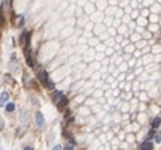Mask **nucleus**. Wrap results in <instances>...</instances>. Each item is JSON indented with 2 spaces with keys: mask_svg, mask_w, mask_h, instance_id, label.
<instances>
[{
  "mask_svg": "<svg viewBox=\"0 0 161 150\" xmlns=\"http://www.w3.org/2000/svg\"><path fill=\"white\" fill-rule=\"evenodd\" d=\"M5 108H7L8 112H12V111H14L15 105L13 103V102H10V103H8V105H7V107H5Z\"/></svg>",
  "mask_w": 161,
  "mask_h": 150,
  "instance_id": "1a4fd4ad",
  "label": "nucleus"
},
{
  "mask_svg": "<svg viewBox=\"0 0 161 150\" xmlns=\"http://www.w3.org/2000/svg\"><path fill=\"white\" fill-rule=\"evenodd\" d=\"M52 150H61V145H56V146H53Z\"/></svg>",
  "mask_w": 161,
  "mask_h": 150,
  "instance_id": "4468645a",
  "label": "nucleus"
},
{
  "mask_svg": "<svg viewBox=\"0 0 161 150\" xmlns=\"http://www.w3.org/2000/svg\"><path fill=\"white\" fill-rule=\"evenodd\" d=\"M152 149H154V145H152V143L150 140L143 141L142 145H141V150H152Z\"/></svg>",
  "mask_w": 161,
  "mask_h": 150,
  "instance_id": "7ed1b4c3",
  "label": "nucleus"
},
{
  "mask_svg": "<svg viewBox=\"0 0 161 150\" xmlns=\"http://www.w3.org/2000/svg\"><path fill=\"white\" fill-rule=\"evenodd\" d=\"M25 58H27V64L28 66H30V67H33V61H32V56H30V53H28V54H25Z\"/></svg>",
  "mask_w": 161,
  "mask_h": 150,
  "instance_id": "0eeeda50",
  "label": "nucleus"
},
{
  "mask_svg": "<svg viewBox=\"0 0 161 150\" xmlns=\"http://www.w3.org/2000/svg\"><path fill=\"white\" fill-rule=\"evenodd\" d=\"M38 78H39V81H41L43 85H47V82H48V73L44 71V70L39 71V73H38Z\"/></svg>",
  "mask_w": 161,
  "mask_h": 150,
  "instance_id": "f257e3e1",
  "label": "nucleus"
},
{
  "mask_svg": "<svg viewBox=\"0 0 161 150\" xmlns=\"http://www.w3.org/2000/svg\"><path fill=\"white\" fill-rule=\"evenodd\" d=\"M8 99H9V93L7 91H4L0 95V106H4V103L8 101Z\"/></svg>",
  "mask_w": 161,
  "mask_h": 150,
  "instance_id": "39448f33",
  "label": "nucleus"
},
{
  "mask_svg": "<svg viewBox=\"0 0 161 150\" xmlns=\"http://www.w3.org/2000/svg\"><path fill=\"white\" fill-rule=\"evenodd\" d=\"M155 141L157 144H160V134H156L155 135Z\"/></svg>",
  "mask_w": 161,
  "mask_h": 150,
  "instance_id": "9b49d317",
  "label": "nucleus"
},
{
  "mask_svg": "<svg viewBox=\"0 0 161 150\" xmlns=\"http://www.w3.org/2000/svg\"><path fill=\"white\" fill-rule=\"evenodd\" d=\"M47 86H48L50 90H55V87H56L55 82H52V81H48V82H47Z\"/></svg>",
  "mask_w": 161,
  "mask_h": 150,
  "instance_id": "9d476101",
  "label": "nucleus"
},
{
  "mask_svg": "<svg viewBox=\"0 0 161 150\" xmlns=\"http://www.w3.org/2000/svg\"><path fill=\"white\" fill-rule=\"evenodd\" d=\"M3 128H4V121H3V119L0 117V131L3 130Z\"/></svg>",
  "mask_w": 161,
  "mask_h": 150,
  "instance_id": "f8f14e48",
  "label": "nucleus"
},
{
  "mask_svg": "<svg viewBox=\"0 0 161 150\" xmlns=\"http://www.w3.org/2000/svg\"><path fill=\"white\" fill-rule=\"evenodd\" d=\"M160 126V117H156L154 119V121H152V129H156Z\"/></svg>",
  "mask_w": 161,
  "mask_h": 150,
  "instance_id": "6e6552de",
  "label": "nucleus"
},
{
  "mask_svg": "<svg viewBox=\"0 0 161 150\" xmlns=\"http://www.w3.org/2000/svg\"><path fill=\"white\" fill-rule=\"evenodd\" d=\"M65 150H75V149H74V148L71 146V145H67V146L65 148Z\"/></svg>",
  "mask_w": 161,
  "mask_h": 150,
  "instance_id": "2eb2a0df",
  "label": "nucleus"
},
{
  "mask_svg": "<svg viewBox=\"0 0 161 150\" xmlns=\"http://www.w3.org/2000/svg\"><path fill=\"white\" fill-rule=\"evenodd\" d=\"M62 97H64V93H62V91H57V92H55L53 97H52V100H53V102H55V103H59Z\"/></svg>",
  "mask_w": 161,
  "mask_h": 150,
  "instance_id": "20e7f679",
  "label": "nucleus"
},
{
  "mask_svg": "<svg viewBox=\"0 0 161 150\" xmlns=\"http://www.w3.org/2000/svg\"><path fill=\"white\" fill-rule=\"evenodd\" d=\"M36 124L38 125V128H43L44 126V119H43V115L41 112H37L36 115Z\"/></svg>",
  "mask_w": 161,
  "mask_h": 150,
  "instance_id": "f03ea898",
  "label": "nucleus"
},
{
  "mask_svg": "<svg viewBox=\"0 0 161 150\" xmlns=\"http://www.w3.org/2000/svg\"><path fill=\"white\" fill-rule=\"evenodd\" d=\"M57 105H59V108H60V110H64V107L67 105V99H66V97H62V99H61V101H60Z\"/></svg>",
  "mask_w": 161,
  "mask_h": 150,
  "instance_id": "423d86ee",
  "label": "nucleus"
},
{
  "mask_svg": "<svg viewBox=\"0 0 161 150\" xmlns=\"http://www.w3.org/2000/svg\"><path fill=\"white\" fill-rule=\"evenodd\" d=\"M24 150H33L32 148H29V146H27V148H24Z\"/></svg>",
  "mask_w": 161,
  "mask_h": 150,
  "instance_id": "dca6fc26",
  "label": "nucleus"
},
{
  "mask_svg": "<svg viewBox=\"0 0 161 150\" xmlns=\"http://www.w3.org/2000/svg\"><path fill=\"white\" fill-rule=\"evenodd\" d=\"M152 135H154V131H150V132H148V135H147V140H150V139L152 137Z\"/></svg>",
  "mask_w": 161,
  "mask_h": 150,
  "instance_id": "ddd939ff",
  "label": "nucleus"
}]
</instances>
